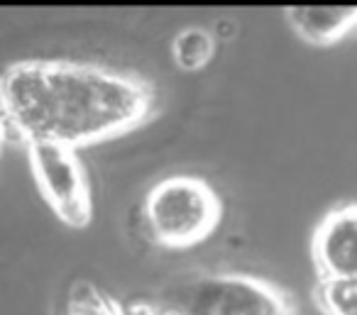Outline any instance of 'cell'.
Instances as JSON below:
<instances>
[{"label": "cell", "mask_w": 357, "mask_h": 315, "mask_svg": "<svg viewBox=\"0 0 357 315\" xmlns=\"http://www.w3.org/2000/svg\"><path fill=\"white\" fill-rule=\"evenodd\" d=\"M313 295L321 315H357V276L318 281Z\"/></svg>", "instance_id": "cell-8"}, {"label": "cell", "mask_w": 357, "mask_h": 315, "mask_svg": "<svg viewBox=\"0 0 357 315\" xmlns=\"http://www.w3.org/2000/svg\"><path fill=\"white\" fill-rule=\"evenodd\" d=\"M154 315H294L289 298L250 274H201L159 295Z\"/></svg>", "instance_id": "cell-3"}, {"label": "cell", "mask_w": 357, "mask_h": 315, "mask_svg": "<svg viewBox=\"0 0 357 315\" xmlns=\"http://www.w3.org/2000/svg\"><path fill=\"white\" fill-rule=\"evenodd\" d=\"M144 79L66 59L15 61L0 74V118L27 142L81 147L132 132L152 113Z\"/></svg>", "instance_id": "cell-1"}, {"label": "cell", "mask_w": 357, "mask_h": 315, "mask_svg": "<svg viewBox=\"0 0 357 315\" xmlns=\"http://www.w3.org/2000/svg\"><path fill=\"white\" fill-rule=\"evenodd\" d=\"M215 54V40L204 27H186L172 42L174 64L181 71H201Z\"/></svg>", "instance_id": "cell-7"}, {"label": "cell", "mask_w": 357, "mask_h": 315, "mask_svg": "<svg viewBox=\"0 0 357 315\" xmlns=\"http://www.w3.org/2000/svg\"><path fill=\"white\" fill-rule=\"evenodd\" d=\"M311 261L323 279L357 276V203H345L318 220L311 235Z\"/></svg>", "instance_id": "cell-5"}, {"label": "cell", "mask_w": 357, "mask_h": 315, "mask_svg": "<svg viewBox=\"0 0 357 315\" xmlns=\"http://www.w3.org/2000/svg\"><path fill=\"white\" fill-rule=\"evenodd\" d=\"M25 147L35 186L50 210L76 230L89 225L93 217V198L79 152L52 142H27Z\"/></svg>", "instance_id": "cell-4"}, {"label": "cell", "mask_w": 357, "mask_h": 315, "mask_svg": "<svg viewBox=\"0 0 357 315\" xmlns=\"http://www.w3.org/2000/svg\"><path fill=\"white\" fill-rule=\"evenodd\" d=\"M287 25L303 45L335 47L357 32V8H287Z\"/></svg>", "instance_id": "cell-6"}, {"label": "cell", "mask_w": 357, "mask_h": 315, "mask_svg": "<svg viewBox=\"0 0 357 315\" xmlns=\"http://www.w3.org/2000/svg\"><path fill=\"white\" fill-rule=\"evenodd\" d=\"M223 220V201L206 178L176 174L157 181L142 203L149 240L164 249H191L206 242Z\"/></svg>", "instance_id": "cell-2"}, {"label": "cell", "mask_w": 357, "mask_h": 315, "mask_svg": "<svg viewBox=\"0 0 357 315\" xmlns=\"http://www.w3.org/2000/svg\"><path fill=\"white\" fill-rule=\"evenodd\" d=\"M0 139H3V118H0Z\"/></svg>", "instance_id": "cell-9"}]
</instances>
